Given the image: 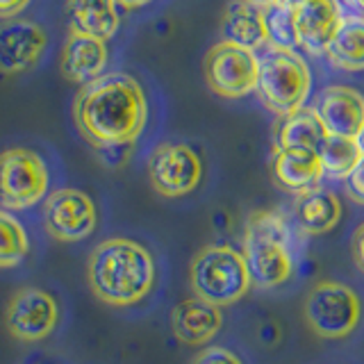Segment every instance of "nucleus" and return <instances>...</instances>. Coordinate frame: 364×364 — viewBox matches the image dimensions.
<instances>
[{
	"label": "nucleus",
	"instance_id": "f3484780",
	"mask_svg": "<svg viewBox=\"0 0 364 364\" xmlns=\"http://www.w3.org/2000/svg\"><path fill=\"white\" fill-rule=\"evenodd\" d=\"M107 64V43L96 37H87V34L71 32L66 39L60 68L66 80L80 85H89L91 80L102 75V68Z\"/></svg>",
	"mask_w": 364,
	"mask_h": 364
},
{
	"label": "nucleus",
	"instance_id": "f03ea898",
	"mask_svg": "<svg viewBox=\"0 0 364 364\" xmlns=\"http://www.w3.org/2000/svg\"><path fill=\"white\" fill-rule=\"evenodd\" d=\"M157 269L151 250L139 242L114 237L100 242L87 264V280L98 301L112 307L141 303L155 287Z\"/></svg>",
	"mask_w": 364,
	"mask_h": 364
},
{
	"label": "nucleus",
	"instance_id": "6ab92c4d",
	"mask_svg": "<svg viewBox=\"0 0 364 364\" xmlns=\"http://www.w3.org/2000/svg\"><path fill=\"white\" fill-rule=\"evenodd\" d=\"M296 219L305 235H323L339 223L341 203L330 189L314 187L296 196Z\"/></svg>",
	"mask_w": 364,
	"mask_h": 364
},
{
	"label": "nucleus",
	"instance_id": "9b49d317",
	"mask_svg": "<svg viewBox=\"0 0 364 364\" xmlns=\"http://www.w3.org/2000/svg\"><path fill=\"white\" fill-rule=\"evenodd\" d=\"M60 323V305L48 291L37 287L18 289L7 303L5 326L21 341H41Z\"/></svg>",
	"mask_w": 364,
	"mask_h": 364
},
{
	"label": "nucleus",
	"instance_id": "2f4dec72",
	"mask_svg": "<svg viewBox=\"0 0 364 364\" xmlns=\"http://www.w3.org/2000/svg\"><path fill=\"white\" fill-rule=\"evenodd\" d=\"M358 144H360V148H362V155H364V128H362V132H360V136H358Z\"/></svg>",
	"mask_w": 364,
	"mask_h": 364
},
{
	"label": "nucleus",
	"instance_id": "cd10ccee",
	"mask_svg": "<svg viewBox=\"0 0 364 364\" xmlns=\"http://www.w3.org/2000/svg\"><path fill=\"white\" fill-rule=\"evenodd\" d=\"M353 262L364 273V223L353 232Z\"/></svg>",
	"mask_w": 364,
	"mask_h": 364
},
{
	"label": "nucleus",
	"instance_id": "473e14b6",
	"mask_svg": "<svg viewBox=\"0 0 364 364\" xmlns=\"http://www.w3.org/2000/svg\"><path fill=\"white\" fill-rule=\"evenodd\" d=\"M350 3H353V5H358V7L364 11V0H350Z\"/></svg>",
	"mask_w": 364,
	"mask_h": 364
},
{
	"label": "nucleus",
	"instance_id": "9d476101",
	"mask_svg": "<svg viewBox=\"0 0 364 364\" xmlns=\"http://www.w3.org/2000/svg\"><path fill=\"white\" fill-rule=\"evenodd\" d=\"M151 187L164 198H182L203 180V162L187 144H159L148 159Z\"/></svg>",
	"mask_w": 364,
	"mask_h": 364
},
{
	"label": "nucleus",
	"instance_id": "7c9ffc66",
	"mask_svg": "<svg viewBox=\"0 0 364 364\" xmlns=\"http://www.w3.org/2000/svg\"><path fill=\"white\" fill-rule=\"evenodd\" d=\"M280 3H284V5H289V7H301L303 3H305V0H280Z\"/></svg>",
	"mask_w": 364,
	"mask_h": 364
},
{
	"label": "nucleus",
	"instance_id": "aec40b11",
	"mask_svg": "<svg viewBox=\"0 0 364 364\" xmlns=\"http://www.w3.org/2000/svg\"><path fill=\"white\" fill-rule=\"evenodd\" d=\"M71 30L107 41L119 30L117 0H68Z\"/></svg>",
	"mask_w": 364,
	"mask_h": 364
},
{
	"label": "nucleus",
	"instance_id": "423d86ee",
	"mask_svg": "<svg viewBox=\"0 0 364 364\" xmlns=\"http://www.w3.org/2000/svg\"><path fill=\"white\" fill-rule=\"evenodd\" d=\"M303 318L318 337L344 339L360 326L362 301L348 284L321 280L305 296Z\"/></svg>",
	"mask_w": 364,
	"mask_h": 364
},
{
	"label": "nucleus",
	"instance_id": "6e6552de",
	"mask_svg": "<svg viewBox=\"0 0 364 364\" xmlns=\"http://www.w3.org/2000/svg\"><path fill=\"white\" fill-rule=\"evenodd\" d=\"M259 55L242 46L221 41L205 57V80L216 96L244 98L257 89Z\"/></svg>",
	"mask_w": 364,
	"mask_h": 364
},
{
	"label": "nucleus",
	"instance_id": "2eb2a0df",
	"mask_svg": "<svg viewBox=\"0 0 364 364\" xmlns=\"http://www.w3.org/2000/svg\"><path fill=\"white\" fill-rule=\"evenodd\" d=\"M223 326L221 307L205 303L200 299H187L173 307L171 312V328L173 335L189 346H205L212 341Z\"/></svg>",
	"mask_w": 364,
	"mask_h": 364
},
{
	"label": "nucleus",
	"instance_id": "39448f33",
	"mask_svg": "<svg viewBox=\"0 0 364 364\" xmlns=\"http://www.w3.org/2000/svg\"><path fill=\"white\" fill-rule=\"evenodd\" d=\"M257 96L278 117L305 107V100L312 91L310 66L296 50L269 48L259 57Z\"/></svg>",
	"mask_w": 364,
	"mask_h": 364
},
{
	"label": "nucleus",
	"instance_id": "393cba45",
	"mask_svg": "<svg viewBox=\"0 0 364 364\" xmlns=\"http://www.w3.org/2000/svg\"><path fill=\"white\" fill-rule=\"evenodd\" d=\"M30 250L28 232L14 214L0 208V269L18 267Z\"/></svg>",
	"mask_w": 364,
	"mask_h": 364
},
{
	"label": "nucleus",
	"instance_id": "dca6fc26",
	"mask_svg": "<svg viewBox=\"0 0 364 364\" xmlns=\"http://www.w3.org/2000/svg\"><path fill=\"white\" fill-rule=\"evenodd\" d=\"M271 173L282 189L299 196L303 191L318 187L323 178V166L318 153L303 151V148H276L271 159Z\"/></svg>",
	"mask_w": 364,
	"mask_h": 364
},
{
	"label": "nucleus",
	"instance_id": "7ed1b4c3",
	"mask_svg": "<svg viewBox=\"0 0 364 364\" xmlns=\"http://www.w3.org/2000/svg\"><path fill=\"white\" fill-rule=\"evenodd\" d=\"M242 255L253 284L262 289L284 284L294 273L287 221L278 212H253L246 221Z\"/></svg>",
	"mask_w": 364,
	"mask_h": 364
},
{
	"label": "nucleus",
	"instance_id": "ddd939ff",
	"mask_svg": "<svg viewBox=\"0 0 364 364\" xmlns=\"http://www.w3.org/2000/svg\"><path fill=\"white\" fill-rule=\"evenodd\" d=\"M314 109L328 134L358 139L364 128V96L353 87H326L318 94Z\"/></svg>",
	"mask_w": 364,
	"mask_h": 364
},
{
	"label": "nucleus",
	"instance_id": "a878e982",
	"mask_svg": "<svg viewBox=\"0 0 364 364\" xmlns=\"http://www.w3.org/2000/svg\"><path fill=\"white\" fill-rule=\"evenodd\" d=\"M191 364H244V362L237 353L228 350L223 346H210V348L200 350Z\"/></svg>",
	"mask_w": 364,
	"mask_h": 364
},
{
	"label": "nucleus",
	"instance_id": "1a4fd4ad",
	"mask_svg": "<svg viewBox=\"0 0 364 364\" xmlns=\"http://www.w3.org/2000/svg\"><path fill=\"white\" fill-rule=\"evenodd\" d=\"M43 225L57 242H82L94 235L98 225L96 205L89 193L80 189H55L43 200Z\"/></svg>",
	"mask_w": 364,
	"mask_h": 364
},
{
	"label": "nucleus",
	"instance_id": "a211bd4d",
	"mask_svg": "<svg viewBox=\"0 0 364 364\" xmlns=\"http://www.w3.org/2000/svg\"><path fill=\"white\" fill-rule=\"evenodd\" d=\"M221 30L225 37L223 41L242 46V48H248L253 53L269 46L262 5L250 3V0H235V3L225 9Z\"/></svg>",
	"mask_w": 364,
	"mask_h": 364
},
{
	"label": "nucleus",
	"instance_id": "72a5a7b5",
	"mask_svg": "<svg viewBox=\"0 0 364 364\" xmlns=\"http://www.w3.org/2000/svg\"><path fill=\"white\" fill-rule=\"evenodd\" d=\"M250 3H255V5H267V3H271V0H250Z\"/></svg>",
	"mask_w": 364,
	"mask_h": 364
},
{
	"label": "nucleus",
	"instance_id": "20e7f679",
	"mask_svg": "<svg viewBox=\"0 0 364 364\" xmlns=\"http://www.w3.org/2000/svg\"><path fill=\"white\" fill-rule=\"evenodd\" d=\"M189 282L196 299L216 307L237 303L253 284L244 255L228 244L200 248L196 257L191 259Z\"/></svg>",
	"mask_w": 364,
	"mask_h": 364
},
{
	"label": "nucleus",
	"instance_id": "f8f14e48",
	"mask_svg": "<svg viewBox=\"0 0 364 364\" xmlns=\"http://www.w3.org/2000/svg\"><path fill=\"white\" fill-rule=\"evenodd\" d=\"M48 46L46 32L32 21H7L0 26V71L23 73L37 64Z\"/></svg>",
	"mask_w": 364,
	"mask_h": 364
},
{
	"label": "nucleus",
	"instance_id": "f257e3e1",
	"mask_svg": "<svg viewBox=\"0 0 364 364\" xmlns=\"http://www.w3.org/2000/svg\"><path fill=\"white\" fill-rule=\"evenodd\" d=\"M73 119L77 132L94 148L130 146L148 121V102L141 85L128 73H105L75 98Z\"/></svg>",
	"mask_w": 364,
	"mask_h": 364
},
{
	"label": "nucleus",
	"instance_id": "bb28decb",
	"mask_svg": "<svg viewBox=\"0 0 364 364\" xmlns=\"http://www.w3.org/2000/svg\"><path fill=\"white\" fill-rule=\"evenodd\" d=\"M348 196L355 200L358 205H364V159L350 171V176L344 180Z\"/></svg>",
	"mask_w": 364,
	"mask_h": 364
},
{
	"label": "nucleus",
	"instance_id": "5701e85b",
	"mask_svg": "<svg viewBox=\"0 0 364 364\" xmlns=\"http://www.w3.org/2000/svg\"><path fill=\"white\" fill-rule=\"evenodd\" d=\"M318 159H321L323 176L346 180L350 176V171L364 159V155H362V148H360L358 139L328 134L321 151H318Z\"/></svg>",
	"mask_w": 364,
	"mask_h": 364
},
{
	"label": "nucleus",
	"instance_id": "0eeeda50",
	"mask_svg": "<svg viewBox=\"0 0 364 364\" xmlns=\"http://www.w3.org/2000/svg\"><path fill=\"white\" fill-rule=\"evenodd\" d=\"M50 185L48 166L30 148L0 153V205L3 210H28L37 205Z\"/></svg>",
	"mask_w": 364,
	"mask_h": 364
},
{
	"label": "nucleus",
	"instance_id": "c85d7f7f",
	"mask_svg": "<svg viewBox=\"0 0 364 364\" xmlns=\"http://www.w3.org/2000/svg\"><path fill=\"white\" fill-rule=\"evenodd\" d=\"M30 5V0H0V18H14Z\"/></svg>",
	"mask_w": 364,
	"mask_h": 364
},
{
	"label": "nucleus",
	"instance_id": "b1692460",
	"mask_svg": "<svg viewBox=\"0 0 364 364\" xmlns=\"http://www.w3.org/2000/svg\"><path fill=\"white\" fill-rule=\"evenodd\" d=\"M262 14H264L269 48L278 50H299V26H296V9L280 3V0H271V3L262 5Z\"/></svg>",
	"mask_w": 364,
	"mask_h": 364
},
{
	"label": "nucleus",
	"instance_id": "4468645a",
	"mask_svg": "<svg viewBox=\"0 0 364 364\" xmlns=\"http://www.w3.org/2000/svg\"><path fill=\"white\" fill-rule=\"evenodd\" d=\"M344 9L339 0H305L296 7L301 48L310 55H326L330 41L341 28Z\"/></svg>",
	"mask_w": 364,
	"mask_h": 364
},
{
	"label": "nucleus",
	"instance_id": "412c9836",
	"mask_svg": "<svg viewBox=\"0 0 364 364\" xmlns=\"http://www.w3.org/2000/svg\"><path fill=\"white\" fill-rule=\"evenodd\" d=\"M326 128L314 107H301L287 117H282L276 130L278 148H303V151L318 153L326 141Z\"/></svg>",
	"mask_w": 364,
	"mask_h": 364
},
{
	"label": "nucleus",
	"instance_id": "4be33fe9",
	"mask_svg": "<svg viewBox=\"0 0 364 364\" xmlns=\"http://www.w3.org/2000/svg\"><path fill=\"white\" fill-rule=\"evenodd\" d=\"M326 57L341 71H364V16H344Z\"/></svg>",
	"mask_w": 364,
	"mask_h": 364
},
{
	"label": "nucleus",
	"instance_id": "c756f323",
	"mask_svg": "<svg viewBox=\"0 0 364 364\" xmlns=\"http://www.w3.org/2000/svg\"><path fill=\"white\" fill-rule=\"evenodd\" d=\"M151 0H117V5H123V7H128V9H134V7H144L148 5Z\"/></svg>",
	"mask_w": 364,
	"mask_h": 364
}]
</instances>
